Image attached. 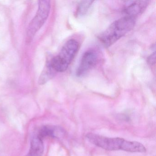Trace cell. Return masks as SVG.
I'll use <instances>...</instances> for the list:
<instances>
[{
  "mask_svg": "<svg viewBox=\"0 0 156 156\" xmlns=\"http://www.w3.org/2000/svg\"><path fill=\"white\" fill-rule=\"evenodd\" d=\"M98 61L97 54L93 50L86 51L83 54L76 71V76L82 77L85 75L95 66Z\"/></svg>",
  "mask_w": 156,
  "mask_h": 156,
  "instance_id": "5b68a950",
  "label": "cell"
},
{
  "mask_svg": "<svg viewBox=\"0 0 156 156\" xmlns=\"http://www.w3.org/2000/svg\"><path fill=\"white\" fill-rule=\"evenodd\" d=\"M44 151L42 139L39 136L34 137L31 141L30 148L26 156H42Z\"/></svg>",
  "mask_w": 156,
  "mask_h": 156,
  "instance_id": "52a82bcc",
  "label": "cell"
},
{
  "mask_svg": "<svg viewBox=\"0 0 156 156\" xmlns=\"http://www.w3.org/2000/svg\"><path fill=\"white\" fill-rule=\"evenodd\" d=\"M79 43L75 40L67 41L63 46L59 55L54 57L50 63L55 72L62 73L67 70L78 52Z\"/></svg>",
  "mask_w": 156,
  "mask_h": 156,
  "instance_id": "3957f363",
  "label": "cell"
},
{
  "mask_svg": "<svg viewBox=\"0 0 156 156\" xmlns=\"http://www.w3.org/2000/svg\"><path fill=\"white\" fill-rule=\"evenodd\" d=\"M51 9V3L49 1L39 2V8L33 20L31 22L27 31V39L32 40L35 34L41 28L47 20Z\"/></svg>",
  "mask_w": 156,
  "mask_h": 156,
  "instance_id": "277c9868",
  "label": "cell"
},
{
  "mask_svg": "<svg viewBox=\"0 0 156 156\" xmlns=\"http://www.w3.org/2000/svg\"><path fill=\"white\" fill-rule=\"evenodd\" d=\"M63 131L61 128L49 126H44L43 127L38 136L41 139L47 136L55 137H58V136L63 134Z\"/></svg>",
  "mask_w": 156,
  "mask_h": 156,
  "instance_id": "ba28073f",
  "label": "cell"
},
{
  "mask_svg": "<svg viewBox=\"0 0 156 156\" xmlns=\"http://www.w3.org/2000/svg\"><path fill=\"white\" fill-rule=\"evenodd\" d=\"M136 19L125 16L111 23L98 36L105 47H109L130 32L135 27Z\"/></svg>",
  "mask_w": 156,
  "mask_h": 156,
  "instance_id": "7a4b0ae2",
  "label": "cell"
},
{
  "mask_svg": "<svg viewBox=\"0 0 156 156\" xmlns=\"http://www.w3.org/2000/svg\"><path fill=\"white\" fill-rule=\"evenodd\" d=\"M89 142L104 149L108 151L121 150L131 152H145L146 147L138 142L129 141L121 138H109L93 133L86 136Z\"/></svg>",
  "mask_w": 156,
  "mask_h": 156,
  "instance_id": "6da1fadb",
  "label": "cell"
},
{
  "mask_svg": "<svg viewBox=\"0 0 156 156\" xmlns=\"http://www.w3.org/2000/svg\"><path fill=\"white\" fill-rule=\"evenodd\" d=\"M55 72L52 68L50 63L45 67L39 79V83L43 84L54 76Z\"/></svg>",
  "mask_w": 156,
  "mask_h": 156,
  "instance_id": "30bf717a",
  "label": "cell"
},
{
  "mask_svg": "<svg viewBox=\"0 0 156 156\" xmlns=\"http://www.w3.org/2000/svg\"><path fill=\"white\" fill-rule=\"evenodd\" d=\"M127 2L123 9V13L125 16L136 19L138 15L142 14L147 6H148L149 1H136L129 2Z\"/></svg>",
  "mask_w": 156,
  "mask_h": 156,
  "instance_id": "8992f818",
  "label": "cell"
},
{
  "mask_svg": "<svg viewBox=\"0 0 156 156\" xmlns=\"http://www.w3.org/2000/svg\"><path fill=\"white\" fill-rule=\"evenodd\" d=\"M94 2L93 1H83L80 2L76 8V16L77 17H81L86 15Z\"/></svg>",
  "mask_w": 156,
  "mask_h": 156,
  "instance_id": "9c48e42d",
  "label": "cell"
},
{
  "mask_svg": "<svg viewBox=\"0 0 156 156\" xmlns=\"http://www.w3.org/2000/svg\"><path fill=\"white\" fill-rule=\"evenodd\" d=\"M156 61V54L154 52L147 59V62L149 65L151 66H153L155 64Z\"/></svg>",
  "mask_w": 156,
  "mask_h": 156,
  "instance_id": "8fae6325",
  "label": "cell"
}]
</instances>
